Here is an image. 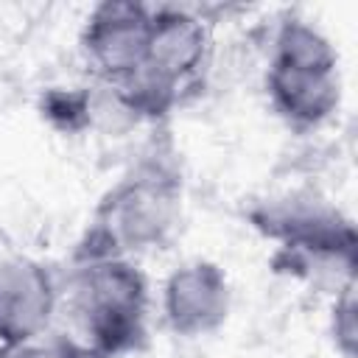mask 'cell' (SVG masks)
Returning a JSON list of instances; mask_svg holds the SVG:
<instances>
[{
	"label": "cell",
	"mask_w": 358,
	"mask_h": 358,
	"mask_svg": "<svg viewBox=\"0 0 358 358\" xmlns=\"http://www.w3.org/2000/svg\"><path fill=\"white\" fill-rule=\"evenodd\" d=\"M39 112L53 129L78 134L92 126L95 98L87 87H50L39 101Z\"/></svg>",
	"instance_id": "9c48e42d"
},
{
	"label": "cell",
	"mask_w": 358,
	"mask_h": 358,
	"mask_svg": "<svg viewBox=\"0 0 358 358\" xmlns=\"http://www.w3.org/2000/svg\"><path fill=\"white\" fill-rule=\"evenodd\" d=\"M56 308L59 280L48 263L28 255L0 260V344L48 333Z\"/></svg>",
	"instance_id": "ba28073f"
},
{
	"label": "cell",
	"mask_w": 358,
	"mask_h": 358,
	"mask_svg": "<svg viewBox=\"0 0 358 358\" xmlns=\"http://www.w3.org/2000/svg\"><path fill=\"white\" fill-rule=\"evenodd\" d=\"M232 305V288L227 271L204 257L176 266L159 294L165 327L182 338L210 336L224 327Z\"/></svg>",
	"instance_id": "52a82bcc"
},
{
	"label": "cell",
	"mask_w": 358,
	"mask_h": 358,
	"mask_svg": "<svg viewBox=\"0 0 358 358\" xmlns=\"http://www.w3.org/2000/svg\"><path fill=\"white\" fill-rule=\"evenodd\" d=\"M210 22L190 6H151V31L143 70L112 87L115 103L131 117L162 120L201 84L210 64Z\"/></svg>",
	"instance_id": "3957f363"
},
{
	"label": "cell",
	"mask_w": 358,
	"mask_h": 358,
	"mask_svg": "<svg viewBox=\"0 0 358 358\" xmlns=\"http://www.w3.org/2000/svg\"><path fill=\"white\" fill-rule=\"evenodd\" d=\"M148 31V3L103 0L92 6L78 34V50L92 78L106 90L131 81L145 64Z\"/></svg>",
	"instance_id": "8992f818"
},
{
	"label": "cell",
	"mask_w": 358,
	"mask_h": 358,
	"mask_svg": "<svg viewBox=\"0 0 358 358\" xmlns=\"http://www.w3.org/2000/svg\"><path fill=\"white\" fill-rule=\"evenodd\" d=\"M330 338L341 358H355L358 350V302H355V280L336 291L330 308Z\"/></svg>",
	"instance_id": "8fae6325"
},
{
	"label": "cell",
	"mask_w": 358,
	"mask_h": 358,
	"mask_svg": "<svg viewBox=\"0 0 358 358\" xmlns=\"http://www.w3.org/2000/svg\"><path fill=\"white\" fill-rule=\"evenodd\" d=\"M255 232L274 241L271 268L308 282L333 280L336 288L355 280L358 235L350 215L310 193L266 199L246 213Z\"/></svg>",
	"instance_id": "7a4b0ae2"
},
{
	"label": "cell",
	"mask_w": 358,
	"mask_h": 358,
	"mask_svg": "<svg viewBox=\"0 0 358 358\" xmlns=\"http://www.w3.org/2000/svg\"><path fill=\"white\" fill-rule=\"evenodd\" d=\"M78 338L95 358H123L148 341V280L131 257L73 263L67 277Z\"/></svg>",
	"instance_id": "277c9868"
},
{
	"label": "cell",
	"mask_w": 358,
	"mask_h": 358,
	"mask_svg": "<svg viewBox=\"0 0 358 358\" xmlns=\"http://www.w3.org/2000/svg\"><path fill=\"white\" fill-rule=\"evenodd\" d=\"M266 95L277 117L291 129H316L341 103V73L333 42L308 20L285 17L274 36L266 67Z\"/></svg>",
	"instance_id": "5b68a950"
},
{
	"label": "cell",
	"mask_w": 358,
	"mask_h": 358,
	"mask_svg": "<svg viewBox=\"0 0 358 358\" xmlns=\"http://www.w3.org/2000/svg\"><path fill=\"white\" fill-rule=\"evenodd\" d=\"M182 165L173 145L151 143L140 159L98 199L73 263L131 257L162 246L182 215Z\"/></svg>",
	"instance_id": "6da1fadb"
},
{
	"label": "cell",
	"mask_w": 358,
	"mask_h": 358,
	"mask_svg": "<svg viewBox=\"0 0 358 358\" xmlns=\"http://www.w3.org/2000/svg\"><path fill=\"white\" fill-rule=\"evenodd\" d=\"M0 358H95L78 336L48 330L36 338L0 344Z\"/></svg>",
	"instance_id": "30bf717a"
}]
</instances>
